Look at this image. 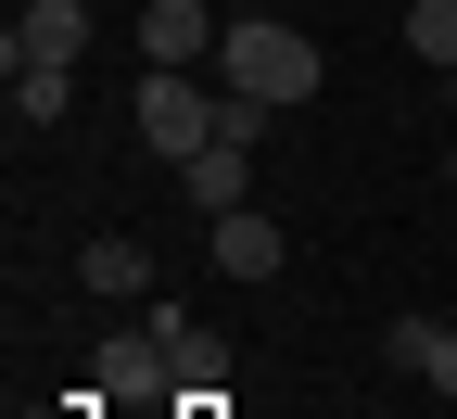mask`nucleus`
Instances as JSON below:
<instances>
[{
  "label": "nucleus",
  "instance_id": "1",
  "mask_svg": "<svg viewBox=\"0 0 457 419\" xmlns=\"http://www.w3.org/2000/svg\"><path fill=\"white\" fill-rule=\"evenodd\" d=\"M318 38L305 26H279V13H228L216 38V89H254V102H318Z\"/></svg>",
  "mask_w": 457,
  "mask_h": 419
},
{
  "label": "nucleus",
  "instance_id": "2",
  "mask_svg": "<svg viewBox=\"0 0 457 419\" xmlns=\"http://www.w3.org/2000/svg\"><path fill=\"white\" fill-rule=\"evenodd\" d=\"M140 140H153L165 165H191V153L216 140V89H191V64H153V77H140Z\"/></svg>",
  "mask_w": 457,
  "mask_h": 419
},
{
  "label": "nucleus",
  "instance_id": "3",
  "mask_svg": "<svg viewBox=\"0 0 457 419\" xmlns=\"http://www.w3.org/2000/svg\"><path fill=\"white\" fill-rule=\"evenodd\" d=\"M89 381H102L114 406H179V356H165L153 331H114V343L89 356Z\"/></svg>",
  "mask_w": 457,
  "mask_h": 419
},
{
  "label": "nucleus",
  "instance_id": "4",
  "mask_svg": "<svg viewBox=\"0 0 457 419\" xmlns=\"http://www.w3.org/2000/svg\"><path fill=\"white\" fill-rule=\"evenodd\" d=\"M77 51H89V0H26L0 64H77Z\"/></svg>",
  "mask_w": 457,
  "mask_h": 419
},
{
  "label": "nucleus",
  "instance_id": "5",
  "mask_svg": "<svg viewBox=\"0 0 457 419\" xmlns=\"http://www.w3.org/2000/svg\"><path fill=\"white\" fill-rule=\"evenodd\" d=\"M216 38H228V26L204 13V0H140V51H153V64H204Z\"/></svg>",
  "mask_w": 457,
  "mask_h": 419
},
{
  "label": "nucleus",
  "instance_id": "6",
  "mask_svg": "<svg viewBox=\"0 0 457 419\" xmlns=\"http://www.w3.org/2000/svg\"><path fill=\"white\" fill-rule=\"evenodd\" d=\"M77 280L114 292V306H153V242H140V229H102V242L77 255Z\"/></svg>",
  "mask_w": 457,
  "mask_h": 419
},
{
  "label": "nucleus",
  "instance_id": "7",
  "mask_svg": "<svg viewBox=\"0 0 457 419\" xmlns=\"http://www.w3.org/2000/svg\"><path fill=\"white\" fill-rule=\"evenodd\" d=\"M279 255H293V242H279L267 204H228V216H216V267H228V280H279Z\"/></svg>",
  "mask_w": 457,
  "mask_h": 419
},
{
  "label": "nucleus",
  "instance_id": "8",
  "mask_svg": "<svg viewBox=\"0 0 457 419\" xmlns=\"http://www.w3.org/2000/svg\"><path fill=\"white\" fill-rule=\"evenodd\" d=\"M140 331H153V343H165V356H179V394H216V381H228V356H216V331H204V318H191V306H153V318H140Z\"/></svg>",
  "mask_w": 457,
  "mask_h": 419
},
{
  "label": "nucleus",
  "instance_id": "9",
  "mask_svg": "<svg viewBox=\"0 0 457 419\" xmlns=\"http://www.w3.org/2000/svg\"><path fill=\"white\" fill-rule=\"evenodd\" d=\"M179 191H191L204 216H228V204H254V153H242V140H204V153L179 165Z\"/></svg>",
  "mask_w": 457,
  "mask_h": 419
},
{
  "label": "nucleus",
  "instance_id": "10",
  "mask_svg": "<svg viewBox=\"0 0 457 419\" xmlns=\"http://www.w3.org/2000/svg\"><path fill=\"white\" fill-rule=\"evenodd\" d=\"M394 356H407L432 394H457V318H394Z\"/></svg>",
  "mask_w": 457,
  "mask_h": 419
},
{
  "label": "nucleus",
  "instance_id": "11",
  "mask_svg": "<svg viewBox=\"0 0 457 419\" xmlns=\"http://www.w3.org/2000/svg\"><path fill=\"white\" fill-rule=\"evenodd\" d=\"M13 114L26 128H64L77 114V64H13Z\"/></svg>",
  "mask_w": 457,
  "mask_h": 419
},
{
  "label": "nucleus",
  "instance_id": "12",
  "mask_svg": "<svg viewBox=\"0 0 457 419\" xmlns=\"http://www.w3.org/2000/svg\"><path fill=\"white\" fill-rule=\"evenodd\" d=\"M407 51H420L432 77L457 64V0H407Z\"/></svg>",
  "mask_w": 457,
  "mask_h": 419
},
{
  "label": "nucleus",
  "instance_id": "13",
  "mask_svg": "<svg viewBox=\"0 0 457 419\" xmlns=\"http://www.w3.org/2000/svg\"><path fill=\"white\" fill-rule=\"evenodd\" d=\"M267 114H279V102H254V89H216V140H242V153H254V128H267Z\"/></svg>",
  "mask_w": 457,
  "mask_h": 419
},
{
  "label": "nucleus",
  "instance_id": "14",
  "mask_svg": "<svg viewBox=\"0 0 457 419\" xmlns=\"http://www.w3.org/2000/svg\"><path fill=\"white\" fill-rule=\"evenodd\" d=\"M445 191H457V153H445Z\"/></svg>",
  "mask_w": 457,
  "mask_h": 419
},
{
  "label": "nucleus",
  "instance_id": "15",
  "mask_svg": "<svg viewBox=\"0 0 457 419\" xmlns=\"http://www.w3.org/2000/svg\"><path fill=\"white\" fill-rule=\"evenodd\" d=\"M445 102H457V64H445Z\"/></svg>",
  "mask_w": 457,
  "mask_h": 419
}]
</instances>
